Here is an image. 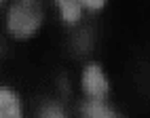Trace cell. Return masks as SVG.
Returning a JSON list of instances; mask_svg holds the SVG:
<instances>
[{
  "label": "cell",
  "mask_w": 150,
  "mask_h": 118,
  "mask_svg": "<svg viewBox=\"0 0 150 118\" xmlns=\"http://www.w3.org/2000/svg\"><path fill=\"white\" fill-rule=\"evenodd\" d=\"M42 23L40 0H15L8 11V32L15 38H30Z\"/></svg>",
  "instance_id": "1"
},
{
  "label": "cell",
  "mask_w": 150,
  "mask_h": 118,
  "mask_svg": "<svg viewBox=\"0 0 150 118\" xmlns=\"http://www.w3.org/2000/svg\"><path fill=\"white\" fill-rule=\"evenodd\" d=\"M83 86L93 99H104L108 95V80L102 72V67L95 65V63L87 65V70L83 74Z\"/></svg>",
  "instance_id": "2"
},
{
  "label": "cell",
  "mask_w": 150,
  "mask_h": 118,
  "mask_svg": "<svg viewBox=\"0 0 150 118\" xmlns=\"http://www.w3.org/2000/svg\"><path fill=\"white\" fill-rule=\"evenodd\" d=\"M0 118H21L19 97L8 88H0Z\"/></svg>",
  "instance_id": "3"
},
{
  "label": "cell",
  "mask_w": 150,
  "mask_h": 118,
  "mask_svg": "<svg viewBox=\"0 0 150 118\" xmlns=\"http://www.w3.org/2000/svg\"><path fill=\"white\" fill-rule=\"evenodd\" d=\"M59 11H62V17L64 21L68 23H76L81 19V13H83V4L81 0H55Z\"/></svg>",
  "instance_id": "4"
},
{
  "label": "cell",
  "mask_w": 150,
  "mask_h": 118,
  "mask_svg": "<svg viewBox=\"0 0 150 118\" xmlns=\"http://www.w3.org/2000/svg\"><path fill=\"white\" fill-rule=\"evenodd\" d=\"M83 114H85V118H116V114L108 105H104L99 99L87 101L83 105Z\"/></svg>",
  "instance_id": "5"
},
{
  "label": "cell",
  "mask_w": 150,
  "mask_h": 118,
  "mask_svg": "<svg viewBox=\"0 0 150 118\" xmlns=\"http://www.w3.org/2000/svg\"><path fill=\"white\" fill-rule=\"evenodd\" d=\"M40 118H66L64 112H62V107L59 105H45L42 107V112H40Z\"/></svg>",
  "instance_id": "6"
},
{
  "label": "cell",
  "mask_w": 150,
  "mask_h": 118,
  "mask_svg": "<svg viewBox=\"0 0 150 118\" xmlns=\"http://www.w3.org/2000/svg\"><path fill=\"white\" fill-rule=\"evenodd\" d=\"M81 4L87 6L89 11H99V8L106 4V0H81Z\"/></svg>",
  "instance_id": "7"
},
{
  "label": "cell",
  "mask_w": 150,
  "mask_h": 118,
  "mask_svg": "<svg viewBox=\"0 0 150 118\" xmlns=\"http://www.w3.org/2000/svg\"><path fill=\"white\" fill-rule=\"evenodd\" d=\"M2 2H4V0H0V4H2Z\"/></svg>",
  "instance_id": "8"
}]
</instances>
